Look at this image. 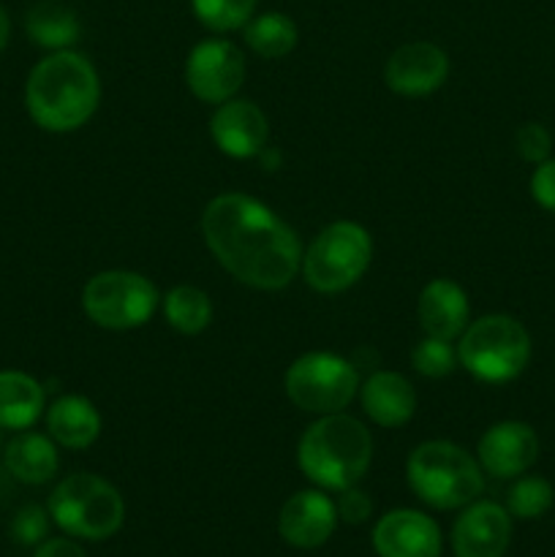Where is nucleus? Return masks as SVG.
I'll return each mask as SVG.
<instances>
[{"label": "nucleus", "mask_w": 555, "mask_h": 557, "mask_svg": "<svg viewBox=\"0 0 555 557\" xmlns=\"http://www.w3.org/2000/svg\"><path fill=\"white\" fill-rule=\"evenodd\" d=\"M207 248L245 286L275 292L294 281L299 239L281 218L245 194H221L201 215Z\"/></svg>", "instance_id": "nucleus-1"}, {"label": "nucleus", "mask_w": 555, "mask_h": 557, "mask_svg": "<svg viewBox=\"0 0 555 557\" xmlns=\"http://www.w3.org/2000/svg\"><path fill=\"white\" fill-rule=\"evenodd\" d=\"M101 98L98 74L85 54L60 52L44 58L27 76L25 103L33 123L52 134H69L92 117Z\"/></svg>", "instance_id": "nucleus-2"}, {"label": "nucleus", "mask_w": 555, "mask_h": 557, "mask_svg": "<svg viewBox=\"0 0 555 557\" xmlns=\"http://www.w3.org/2000/svg\"><path fill=\"white\" fill-rule=\"evenodd\" d=\"M373 457V441L362 422L346 413H326L310 424L297 446L305 476L324 490L354 487Z\"/></svg>", "instance_id": "nucleus-3"}, {"label": "nucleus", "mask_w": 555, "mask_h": 557, "mask_svg": "<svg viewBox=\"0 0 555 557\" xmlns=\"http://www.w3.org/2000/svg\"><path fill=\"white\" fill-rule=\"evenodd\" d=\"M406 476L419 500L441 511L473 504L484 487L482 468L449 441H428L408 457Z\"/></svg>", "instance_id": "nucleus-4"}, {"label": "nucleus", "mask_w": 555, "mask_h": 557, "mask_svg": "<svg viewBox=\"0 0 555 557\" xmlns=\"http://www.w3.org/2000/svg\"><path fill=\"white\" fill-rule=\"evenodd\" d=\"M49 517L69 536L101 542L114 536L125 520L123 495L101 476L74 473L49 495Z\"/></svg>", "instance_id": "nucleus-5"}, {"label": "nucleus", "mask_w": 555, "mask_h": 557, "mask_svg": "<svg viewBox=\"0 0 555 557\" xmlns=\"http://www.w3.org/2000/svg\"><path fill=\"white\" fill-rule=\"evenodd\" d=\"M457 359L479 381L504 384L526 370L531 359V337L511 315H484L466 326Z\"/></svg>", "instance_id": "nucleus-6"}, {"label": "nucleus", "mask_w": 555, "mask_h": 557, "mask_svg": "<svg viewBox=\"0 0 555 557\" xmlns=\"http://www.w3.org/2000/svg\"><path fill=\"white\" fill-rule=\"evenodd\" d=\"M373 253L370 234L359 223L337 221L310 243L303 256V275L310 288L337 294L365 275Z\"/></svg>", "instance_id": "nucleus-7"}, {"label": "nucleus", "mask_w": 555, "mask_h": 557, "mask_svg": "<svg viewBox=\"0 0 555 557\" xmlns=\"http://www.w3.org/2000/svg\"><path fill=\"white\" fill-rule=\"evenodd\" d=\"M158 292L139 272H98L82 292V308L103 330H136L156 313Z\"/></svg>", "instance_id": "nucleus-8"}, {"label": "nucleus", "mask_w": 555, "mask_h": 557, "mask_svg": "<svg viewBox=\"0 0 555 557\" xmlns=\"http://www.w3.org/2000/svg\"><path fill=\"white\" fill-rule=\"evenodd\" d=\"M359 389V375L351 362L326 351L299 357L286 373V395L308 413H341Z\"/></svg>", "instance_id": "nucleus-9"}, {"label": "nucleus", "mask_w": 555, "mask_h": 557, "mask_svg": "<svg viewBox=\"0 0 555 557\" xmlns=\"http://www.w3.org/2000/svg\"><path fill=\"white\" fill-rule=\"evenodd\" d=\"M245 79V58L232 41L210 38L190 49L185 63V82L205 103H223L239 90Z\"/></svg>", "instance_id": "nucleus-10"}, {"label": "nucleus", "mask_w": 555, "mask_h": 557, "mask_svg": "<svg viewBox=\"0 0 555 557\" xmlns=\"http://www.w3.org/2000/svg\"><path fill=\"white\" fill-rule=\"evenodd\" d=\"M511 539V515L493 500L468 504L452 528L455 557H504Z\"/></svg>", "instance_id": "nucleus-11"}, {"label": "nucleus", "mask_w": 555, "mask_h": 557, "mask_svg": "<svg viewBox=\"0 0 555 557\" xmlns=\"http://www.w3.org/2000/svg\"><path fill=\"white\" fill-rule=\"evenodd\" d=\"M446 74H449V58L444 49L430 41H414L395 49L384 69L386 87L397 96L411 98L439 90L446 82Z\"/></svg>", "instance_id": "nucleus-12"}, {"label": "nucleus", "mask_w": 555, "mask_h": 557, "mask_svg": "<svg viewBox=\"0 0 555 557\" xmlns=\"http://www.w3.org/2000/svg\"><path fill=\"white\" fill-rule=\"evenodd\" d=\"M373 549L379 557H441V531L422 511L397 509L373 528Z\"/></svg>", "instance_id": "nucleus-13"}, {"label": "nucleus", "mask_w": 555, "mask_h": 557, "mask_svg": "<svg viewBox=\"0 0 555 557\" xmlns=\"http://www.w3.org/2000/svg\"><path fill=\"white\" fill-rule=\"evenodd\" d=\"M337 509L319 490H305L283 504L278 531L283 542L297 549H316L335 533Z\"/></svg>", "instance_id": "nucleus-14"}, {"label": "nucleus", "mask_w": 555, "mask_h": 557, "mask_svg": "<svg viewBox=\"0 0 555 557\" xmlns=\"http://www.w3.org/2000/svg\"><path fill=\"white\" fill-rule=\"evenodd\" d=\"M267 117L250 101H223L210 120V136L229 158H256L267 145Z\"/></svg>", "instance_id": "nucleus-15"}, {"label": "nucleus", "mask_w": 555, "mask_h": 557, "mask_svg": "<svg viewBox=\"0 0 555 557\" xmlns=\"http://www.w3.org/2000/svg\"><path fill=\"white\" fill-rule=\"evenodd\" d=\"M539 457V438L528 424L501 422L479 441V466L498 479L526 473Z\"/></svg>", "instance_id": "nucleus-16"}, {"label": "nucleus", "mask_w": 555, "mask_h": 557, "mask_svg": "<svg viewBox=\"0 0 555 557\" xmlns=\"http://www.w3.org/2000/svg\"><path fill=\"white\" fill-rule=\"evenodd\" d=\"M419 324L424 335L439 341H455L468 326V299L457 283L430 281L419 294Z\"/></svg>", "instance_id": "nucleus-17"}, {"label": "nucleus", "mask_w": 555, "mask_h": 557, "mask_svg": "<svg viewBox=\"0 0 555 557\" xmlns=\"http://www.w3.org/2000/svg\"><path fill=\"white\" fill-rule=\"evenodd\" d=\"M362 408L379 428H400L414 417L417 395L400 373L381 370L365 381Z\"/></svg>", "instance_id": "nucleus-18"}, {"label": "nucleus", "mask_w": 555, "mask_h": 557, "mask_svg": "<svg viewBox=\"0 0 555 557\" xmlns=\"http://www.w3.org/2000/svg\"><path fill=\"white\" fill-rule=\"evenodd\" d=\"M47 428L65 449H87L101 433V417L87 397L65 395L49 408Z\"/></svg>", "instance_id": "nucleus-19"}, {"label": "nucleus", "mask_w": 555, "mask_h": 557, "mask_svg": "<svg viewBox=\"0 0 555 557\" xmlns=\"http://www.w3.org/2000/svg\"><path fill=\"white\" fill-rule=\"evenodd\" d=\"M5 471L22 484H44L58 473V449L47 435L20 433L5 444Z\"/></svg>", "instance_id": "nucleus-20"}, {"label": "nucleus", "mask_w": 555, "mask_h": 557, "mask_svg": "<svg viewBox=\"0 0 555 557\" xmlns=\"http://www.w3.org/2000/svg\"><path fill=\"white\" fill-rule=\"evenodd\" d=\"M41 411V384L20 370H0V430H27Z\"/></svg>", "instance_id": "nucleus-21"}, {"label": "nucleus", "mask_w": 555, "mask_h": 557, "mask_svg": "<svg viewBox=\"0 0 555 557\" xmlns=\"http://www.w3.org/2000/svg\"><path fill=\"white\" fill-rule=\"evenodd\" d=\"M25 30L33 44L44 49H65L79 38L82 27L74 11L58 0H41L27 11Z\"/></svg>", "instance_id": "nucleus-22"}, {"label": "nucleus", "mask_w": 555, "mask_h": 557, "mask_svg": "<svg viewBox=\"0 0 555 557\" xmlns=\"http://www.w3.org/2000/svg\"><path fill=\"white\" fill-rule=\"evenodd\" d=\"M299 41L297 25L286 14H261L245 25V44L267 60L286 58Z\"/></svg>", "instance_id": "nucleus-23"}, {"label": "nucleus", "mask_w": 555, "mask_h": 557, "mask_svg": "<svg viewBox=\"0 0 555 557\" xmlns=\"http://www.w3.org/2000/svg\"><path fill=\"white\" fill-rule=\"evenodd\" d=\"M163 313H166L169 326H174L183 335H199L212 321V305L201 288L177 286L163 299Z\"/></svg>", "instance_id": "nucleus-24"}, {"label": "nucleus", "mask_w": 555, "mask_h": 557, "mask_svg": "<svg viewBox=\"0 0 555 557\" xmlns=\"http://www.w3.org/2000/svg\"><path fill=\"white\" fill-rule=\"evenodd\" d=\"M196 20L215 33L237 30L248 25L256 11V0H190Z\"/></svg>", "instance_id": "nucleus-25"}, {"label": "nucleus", "mask_w": 555, "mask_h": 557, "mask_svg": "<svg viewBox=\"0 0 555 557\" xmlns=\"http://www.w3.org/2000/svg\"><path fill=\"white\" fill-rule=\"evenodd\" d=\"M553 500L555 493L547 479L526 476L506 495V511L517 517V520H536V517H542L553 506Z\"/></svg>", "instance_id": "nucleus-26"}, {"label": "nucleus", "mask_w": 555, "mask_h": 557, "mask_svg": "<svg viewBox=\"0 0 555 557\" xmlns=\"http://www.w3.org/2000/svg\"><path fill=\"white\" fill-rule=\"evenodd\" d=\"M414 370L424 379H444L455 370L457 354L452 351L449 341H439V337H424L422 343H417V348L411 351Z\"/></svg>", "instance_id": "nucleus-27"}, {"label": "nucleus", "mask_w": 555, "mask_h": 557, "mask_svg": "<svg viewBox=\"0 0 555 557\" xmlns=\"http://www.w3.org/2000/svg\"><path fill=\"white\" fill-rule=\"evenodd\" d=\"M47 531H49V515L36 504L16 511L14 522H11V536H14L20 544H27V547H30V544L44 542V539H47Z\"/></svg>", "instance_id": "nucleus-28"}, {"label": "nucleus", "mask_w": 555, "mask_h": 557, "mask_svg": "<svg viewBox=\"0 0 555 557\" xmlns=\"http://www.w3.org/2000/svg\"><path fill=\"white\" fill-rule=\"evenodd\" d=\"M517 152L522 156V161L528 163H542L550 158V150H553V136L544 125L539 123H526L520 131H517Z\"/></svg>", "instance_id": "nucleus-29"}, {"label": "nucleus", "mask_w": 555, "mask_h": 557, "mask_svg": "<svg viewBox=\"0 0 555 557\" xmlns=\"http://www.w3.org/2000/svg\"><path fill=\"white\" fill-rule=\"evenodd\" d=\"M337 520L348 522V525H362L370 515H373V500L362 493V490L346 487L341 490V500L335 504Z\"/></svg>", "instance_id": "nucleus-30"}, {"label": "nucleus", "mask_w": 555, "mask_h": 557, "mask_svg": "<svg viewBox=\"0 0 555 557\" xmlns=\"http://www.w3.org/2000/svg\"><path fill=\"white\" fill-rule=\"evenodd\" d=\"M531 196L539 207L555 212V158L542 161L531 177Z\"/></svg>", "instance_id": "nucleus-31"}, {"label": "nucleus", "mask_w": 555, "mask_h": 557, "mask_svg": "<svg viewBox=\"0 0 555 557\" xmlns=\"http://www.w3.org/2000/svg\"><path fill=\"white\" fill-rule=\"evenodd\" d=\"M33 557H87L85 549L71 539H49V542L38 544Z\"/></svg>", "instance_id": "nucleus-32"}, {"label": "nucleus", "mask_w": 555, "mask_h": 557, "mask_svg": "<svg viewBox=\"0 0 555 557\" xmlns=\"http://www.w3.org/2000/svg\"><path fill=\"white\" fill-rule=\"evenodd\" d=\"M9 30H11L9 14H5V9L0 5V52H3L5 44H9Z\"/></svg>", "instance_id": "nucleus-33"}]
</instances>
